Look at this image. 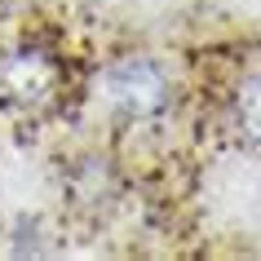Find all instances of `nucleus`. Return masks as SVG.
Instances as JSON below:
<instances>
[{"label": "nucleus", "instance_id": "1", "mask_svg": "<svg viewBox=\"0 0 261 261\" xmlns=\"http://www.w3.org/2000/svg\"><path fill=\"white\" fill-rule=\"evenodd\" d=\"M93 97L111 120L128 124V128H151L177 107V75L155 54H142V49L115 54L97 71Z\"/></svg>", "mask_w": 261, "mask_h": 261}, {"label": "nucleus", "instance_id": "2", "mask_svg": "<svg viewBox=\"0 0 261 261\" xmlns=\"http://www.w3.org/2000/svg\"><path fill=\"white\" fill-rule=\"evenodd\" d=\"M67 97V62L49 40H18L0 54V102L18 115H49Z\"/></svg>", "mask_w": 261, "mask_h": 261}, {"label": "nucleus", "instance_id": "3", "mask_svg": "<svg viewBox=\"0 0 261 261\" xmlns=\"http://www.w3.org/2000/svg\"><path fill=\"white\" fill-rule=\"evenodd\" d=\"M226 120H230V133L248 146L261 151V62L257 67H244L226 89Z\"/></svg>", "mask_w": 261, "mask_h": 261}]
</instances>
